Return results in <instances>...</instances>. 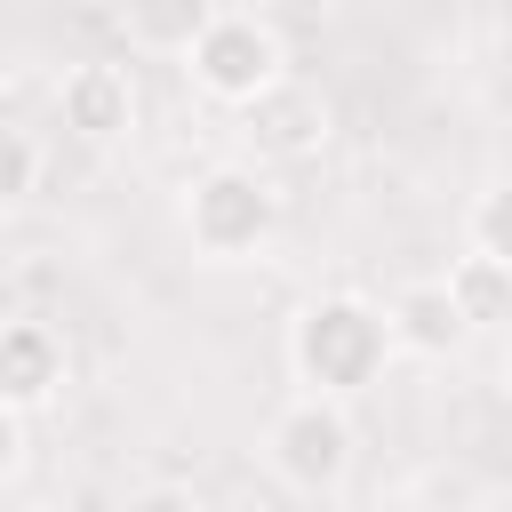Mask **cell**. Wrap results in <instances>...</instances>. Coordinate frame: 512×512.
Returning a JSON list of instances; mask_svg holds the SVG:
<instances>
[{
    "instance_id": "cell-4",
    "label": "cell",
    "mask_w": 512,
    "mask_h": 512,
    "mask_svg": "<svg viewBox=\"0 0 512 512\" xmlns=\"http://www.w3.org/2000/svg\"><path fill=\"white\" fill-rule=\"evenodd\" d=\"M264 464H272V480L296 488V496L344 488V472H352V416H344L336 400L296 392V400L264 424Z\"/></svg>"
},
{
    "instance_id": "cell-7",
    "label": "cell",
    "mask_w": 512,
    "mask_h": 512,
    "mask_svg": "<svg viewBox=\"0 0 512 512\" xmlns=\"http://www.w3.org/2000/svg\"><path fill=\"white\" fill-rule=\"evenodd\" d=\"M64 376H72V352L48 320H8L0 328V408L32 416L64 392Z\"/></svg>"
},
{
    "instance_id": "cell-14",
    "label": "cell",
    "mask_w": 512,
    "mask_h": 512,
    "mask_svg": "<svg viewBox=\"0 0 512 512\" xmlns=\"http://www.w3.org/2000/svg\"><path fill=\"white\" fill-rule=\"evenodd\" d=\"M24 512H32V504H24Z\"/></svg>"
},
{
    "instance_id": "cell-11",
    "label": "cell",
    "mask_w": 512,
    "mask_h": 512,
    "mask_svg": "<svg viewBox=\"0 0 512 512\" xmlns=\"http://www.w3.org/2000/svg\"><path fill=\"white\" fill-rule=\"evenodd\" d=\"M32 192H40V144H32V128H0V200L24 208Z\"/></svg>"
},
{
    "instance_id": "cell-6",
    "label": "cell",
    "mask_w": 512,
    "mask_h": 512,
    "mask_svg": "<svg viewBox=\"0 0 512 512\" xmlns=\"http://www.w3.org/2000/svg\"><path fill=\"white\" fill-rule=\"evenodd\" d=\"M328 96L312 88V80H280L272 96H256L248 112H240V136L256 144V160H312L320 144H328Z\"/></svg>"
},
{
    "instance_id": "cell-12",
    "label": "cell",
    "mask_w": 512,
    "mask_h": 512,
    "mask_svg": "<svg viewBox=\"0 0 512 512\" xmlns=\"http://www.w3.org/2000/svg\"><path fill=\"white\" fill-rule=\"evenodd\" d=\"M16 464H24V416L0 408V472H16Z\"/></svg>"
},
{
    "instance_id": "cell-13",
    "label": "cell",
    "mask_w": 512,
    "mask_h": 512,
    "mask_svg": "<svg viewBox=\"0 0 512 512\" xmlns=\"http://www.w3.org/2000/svg\"><path fill=\"white\" fill-rule=\"evenodd\" d=\"M472 512H512V488H488V496H472Z\"/></svg>"
},
{
    "instance_id": "cell-1",
    "label": "cell",
    "mask_w": 512,
    "mask_h": 512,
    "mask_svg": "<svg viewBox=\"0 0 512 512\" xmlns=\"http://www.w3.org/2000/svg\"><path fill=\"white\" fill-rule=\"evenodd\" d=\"M400 336L384 320V304L368 296H312L296 320H288V368L312 400H360L368 384H384Z\"/></svg>"
},
{
    "instance_id": "cell-9",
    "label": "cell",
    "mask_w": 512,
    "mask_h": 512,
    "mask_svg": "<svg viewBox=\"0 0 512 512\" xmlns=\"http://www.w3.org/2000/svg\"><path fill=\"white\" fill-rule=\"evenodd\" d=\"M448 296L464 304L472 328H512V264H496V256H456V264H448Z\"/></svg>"
},
{
    "instance_id": "cell-10",
    "label": "cell",
    "mask_w": 512,
    "mask_h": 512,
    "mask_svg": "<svg viewBox=\"0 0 512 512\" xmlns=\"http://www.w3.org/2000/svg\"><path fill=\"white\" fill-rule=\"evenodd\" d=\"M464 232H472V256H496V264H512V184H488V192L472 200Z\"/></svg>"
},
{
    "instance_id": "cell-8",
    "label": "cell",
    "mask_w": 512,
    "mask_h": 512,
    "mask_svg": "<svg viewBox=\"0 0 512 512\" xmlns=\"http://www.w3.org/2000/svg\"><path fill=\"white\" fill-rule=\"evenodd\" d=\"M384 320H392L400 352H416V360H448V352L472 336L464 304L448 296V272H432V280H400L392 304H384Z\"/></svg>"
},
{
    "instance_id": "cell-3",
    "label": "cell",
    "mask_w": 512,
    "mask_h": 512,
    "mask_svg": "<svg viewBox=\"0 0 512 512\" xmlns=\"http://www.w3.org/2000/svg\"><path fill=\"white\" fill-rule=\"evenodd\" d=\"M184 232L208 264H256L280 232V192L256 160H216L184 184Z\"/></svg>"
},
{
    "instance_id": "cell-5",
    "label": "cell",
    "mask_w": 512,
    "mask_h": 512,
    "mask_svg": "<svg viewBox=\"0 0 512 512\" xmlns=\"http://www.w3.org/2000/svg\"><path fill=\"white\" fill-rule=\"evenodd\" d=\"M56 120L80 136V144H120L128 128H136V80H128V64H112V56H80V64H64V80H56Z\"/></svg>"
},
{
    "instance_id": "cell-2",
    "label": "cell",
    "mask_w": 512,
    "mask_h": 512,
    "mask_svg": "<svg viewBox=\"0 0 512 512\" xmlns=\"http://www.w3.org/2000/svg\"><path fill=\"white\" fill-rule=\"evenodd\" d=\"M176 64H184V80H192L208 104L248 112L256 96H272V88L288 80V40H280V24L256 16V8H208L200 32H192V48H184Z\"/></svg>"
}]
</instances>
